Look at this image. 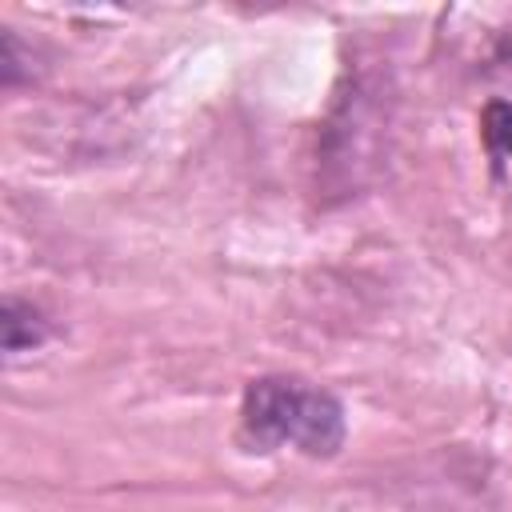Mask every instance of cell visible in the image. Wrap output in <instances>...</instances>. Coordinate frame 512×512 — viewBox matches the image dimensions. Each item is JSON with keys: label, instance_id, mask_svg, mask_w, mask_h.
<instances>
[{"label": "cell", "instance_id": "cell-1", "mask_svg": "<svg viewBox=\"0 0 512 512\" xmlns=\"http://www.w3.org/2000/svg\"><path fill=\"white\" fill-rule=\"evenodd\" d=\"M236 440L260 456L292 448L312 460H332L348 440V412L324 384L272 372L244 384Z\"/></svg>", "mask_w": 512, "mask_h": 512}, {"label": "cell", "instance_id": "cell-2", "mask_svg": "<svg viewBox=\"0 0 512 512\" xmlns=\"http://www.w3.org/2000/svg\"><path fill=\"white\" fill-rule=\"evenodd\" d=\"M0 332H4V356L16 360L20 352L40 348L52 336V324H48V316L32 300L8 296L4 308H0Z\"/></svg>", "mask_w": 512, "mask_h": 512}, {"label": "cell", "instance_id": "cell-3", "mask_svg": "<svg viewBox=\"0 0 512 512\" xmlns=\"http://www.w3.org/2000/svg\"><path fill=\"white\" fill-rule=\"evenodd\" d=\"M480 136H484V148H488V160L496 172H508L512 168V100L504 96H492L480 112Z\"/></svg>", "mask_w": 512, "mask_h": 512}, {"label": "cell", "instance_id": "cell-4", "mask_svg": "<svg viewBox=\"0 0 512 512\" xmlns=\"http://www.w3.org/2000/svg\"><path fill=\"white\" fill-rule=\"evenodd\" d=\"M500 56H504V60H512V36L504 40V48H500Z\"/></svg>", "mask_w": 512, "mask_h": 512}]
</instances>
